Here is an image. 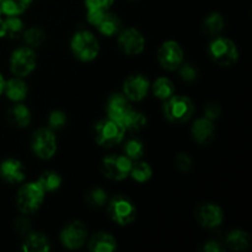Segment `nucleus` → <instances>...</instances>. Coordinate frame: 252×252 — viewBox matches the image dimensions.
I'll return each mask as SVG.
<instances>
[{
  "mask_svg": "<svg viewBox=\"0 0 252 252\" xmlns=\"http://www.w3.org/2000/svg\"><path fill=\"white\" fill-rule=\"evenodd\" d=\"M176 166L181 171H189L192 167V159L186 153H180L176 157Z\"/></svg>",
  "mask_w": 252,
  "mask_h": 252,
  "instance_id": "nucleus-38",
  "label": "nucleus"
},
{
  "mask_svg": "<svg viewBox=\"0 0 252 252\" xmlns=\"http://www.w3.org/2000/svg\"><path fill=\"white\" fill-rule=\"evenodd\" d=\"M5 27H6V37L12 39L21 37L25 31L24 22L17 16H7L5 19Z\"/></svg>",
  "mask_w": 252,
  "mask_h": 252,
  "instance_id": "nucleus-32",
  "label": "nucleus"
},
{
  "mask_svg": "<svg viewBox=\"0 0 252 252\" xmlns=\"http://www.w3.org/2000/svg\"><path fill=\"white\" fill-rule=\"evenodd\" d=\"M125 133L126 129L123 128V126L111 118L101 120L100 122L96 123L95 128H94L96 143L105 148H111L122 142L125 138Z\"/></svg>",
  "mask_w": 252,
  "mask_h": 252,
  "instance_id": "nucleus-4",
  "label": "nucleus"
},
{
  "mask_svg": "<svg viewBox=\"0 0 252 252\" xmlns=\"http://www.w3.org/2000/svg\"><path fill=\"white\" fill-rule=\"evenodd\" d=\"M193 139L198 144L207 145L212 142L214 137V125L208 118H198L193 122L191 128Z\"/></svg>",
  "mask_w": 252,
  "mask_h": 252,
  "instance_id": "nucleus-18",
  "label": "nucleus"
},
{
  "mask_svg": "<svg viewBox=\"0 0 252 252\" xmlns=\"http://www.w3.org/2000/svg\"><path fill=\"white\" fill-rule=\"evenodd\" d=\"M123 152H125V155L128 159L138 160L144 154V144L142 143V140L137 139V138H133V139L127 140L125 143Z\"/></svg>",
  "mask_w": 252,
  "mask_h": 252,
  "instance_id": "nucleus-31",
  "label": "nucleus"
},
{
  "mask_svg": "<svg viewBox=\"0 0 252 252\" xmlns=\"http://www.w3.org/2000/svg\"><path fill=\"white\" fill-rule=\"evenodd\" d=\"M70 48L74 56L81 62H91L97 57L100 44L97 38L88 30L75 32L70 42Z\"/></svg>",
  "mask_w": 252,
  "mask_h": 252,
  "instance_id": "nucleus-1",
  "label": "nucleus"
},
{
  "mask_svg": "<svg viewBox=\"0 0 252 252\" xmlns=\"http://www.w3.org/2000/svg\"><path fill=\"white\" fill-rule=\"evenodd\" d=\"M22 250L26 252H47L51 250V243L48 238L42 233H31L26 235Z\"/></svg>",
  "mask_w": 252,
  "mask_h": 252,
  "instance_id": "nucleus-20",
  "label": "nucleus"
},
{
  "mask_svg": "<svg viewBox=\"0 0 252 252\" xmlns=\"http://www.w3.org/2000/svg\"><path fill=\"white\" fill-rule=\"evenodd\" d=\"M4 85H5V80L4 78H2L1 74H0V95L4 93Z\"/></svg>",
  "mask_w": 252,
  "mask_h": 252,
  "instance_id": "nucleus-42",
  "label": "nucleus"
},
{
  "mask_svg": "<svg viewBox=\"0 0 252 252\" xmlns=\"http://www.w3.org/2000/svg\"><path fill=\"white\" fill-rule=\"evenodd\" d=\"M27 85L25 81L21 80V78H12L10 80L5 81L4 93L7 96V98L14 102H20L25 100L27 96Z\"/></svg>",
  "mask_w": 252,
  "mask_h": 252,
  "instance_id": "nucleus-21",
  "label": "nucleus"
},
{
  "mask_svg": "<svg viewBox=\"0 0 252 252\" xmlns=\"http://www.w3.org/2000/svg\"><path fill=\"white\" fill-rule=\"evenodd\" d=\"M226 245L234 251H243L250 246L251 238L249 233L244 230H231L226 236Z\"/></svg>",
  "mask_w": 252,
  "mask_h": 252,
  "instance_id": "nucleus-24",
  "label": "nucleus"
},
{
  "mask_svg": "<svg viewBox=\"0 0 252 252\" xmlns=\"http://www.w3.org/2000/svg\"><path fill=\"white\" fill-rule=\"evenodd\" d=\"M224 29V17L219 12H212L204 19L203 31L208 36L216 37L223 31Z\"/></svg>",
  "mask_w": 252,
  "mask_h": 252,
  "instance_id": "nucleus-26",
  "label": "nucleus"
},
{
  "mask_svg": "<svg viewBox=\"0 0 252 252\" xmlns=\"http://www.w3.org/2000/svg\"><path fill=\"white\" fill-rule=\"evenodd\" d=\"M203 250L206 252H221L224 251L223 245L217 240H211L203 246Z\"/></svg>",
  "mask_w": 252,
  "mask_h": 252,
  "instance_id": "nucleus-40",
  "label": "nucleus"
},
{
  "mask_svg": "<svg viewBox=\"0 0 252 252\" xmlns=\"http://www.w3.org/2000/svg\"><path fill=\"white\" fill-rule=\"evenodd\" d=\"M89 249L93 252H112L117 249V243L112 235L100 231L91 236L89 241Z\"/></svg>",
  "mask_w": 252,
  "mask_h": 252,
  "instance_id": "nucleus-19",
  "label": "nucleus"
},
{
  "mask_svg": "<svg viewBox=\"0 0 252 252\" xmlns=\"http://www.w3.org/2000/svg\"><path fill=\"white\" fill-rule=\"evenodd\" d=\"M22 38H24L27 47L36 48V47H39L43 43L44 39H46V33L39 27H31V29H27L26 31H24Z\"/></svg>",
  "mask_w": 252,
  "mask_h": 252,
  "instance_id": "nucleus-29",
  "label": "nucleus"
},
{
  "mask_svg": "<svg viewBox=\"0 0 252 252\" xmlns=\"http://www.w3.org/2000/svg\"><path fill=\"white\" fill-rule=\"evenodd\" d=\"M86 238H88V229L80 220L69 223L61 233L62 244L70 250L80 249L86 243Z\"/></svg>",
  "mask_w": 252,
  "mask_h": 252,
  "instance_id": "nucleus-11",
  "label": "nucleus"
},
{
  "mask_svg": "<svg viewBox=\"0 0 252 252\" xmlns=\"http://www.w3.org/2000/svg\"><path fill=\"white\" fill-rule=\"evenodd\" d=\"M158 61L166 70H175L184 62V51L175 41H167L158 51Z\"/></svg>",
  "mask_w": 252,
  "mask_h": 252,
  "instance_id": "nucleus-12",
  "label": "nucleus"
},
{
  "mask_svg": "<svg viewBox=\"0 0 252 252\" xmlns=\"http://www.w3.org/2000/svg\"><path fill=\"white\" fill-rule=\"evenodd\" d=\"M118 47L128 56H137L144 51L145 39L137 29L128 27L121 30L118 34Z\"/></svg>",
  "mask_w": 252,
  "mask_h": 252,
  "instance_id": "nucleus-13",
  "label": "nucleus"
},
{
  "mask_svg": "<svg viewBox=\"0 0 252 252\" xmlns=\"http://www.w3.org/2000/svg\"><path fill=\"white\" fill-rule=\"evenodd\" d=\"M132 1H133V0H132Z\"/></svg>",
  "mask_w": 252,
  "mask_h": 252,
  "instance_id": "nucleus-44",
  "label": "nucleus"
},
{
  "mask_svg": "<svg viewBox=\"0 0 252 252\" xmlns=\"http://www.w3.org/2000/svg\"><path fill=\"white\" fill-rule=\"evenodd\" d=\"M130 108L132 107L128 102V98L122 94H115V95L111 96L107 101V105H106L108 118L117 121L118 123L122 122Z\"/></svg>",
  "mask_w": 252,
  "mask_h": 252,
  "instance_id": "nucleus-16",
  "label": "nucleus"
},
{
  "mask_svg": "<svg viewBox=\"0 0 252 252\" xmlns=\"http://www.w3.org/2000/svg\"><path fill=\"white\" fill-rule=\"evenodd\" d=\"M0 175L9 184H20L25 180V169L21 161L16 159H6L0 164Z\"/></svg>",
  "mask_w": 252,
  "mask_h": 252,
  "instance_id": "nucleus-17",
  "label": "nucleus"
},
{
  "mask_svg": "<svg viewBox=\"0 0 252 252\" xmlns=\"http://www.w3.org/2000/svg\"><path fill=\"white\" fill-rule=\"evenodd\" d=\"M150 89V83L144 75L135 74L128 76L123 83V94L130 101H142L148 95Z\"/></svg>",
  "mask_w": 252,
  "mask_h": 252,
  "instance_id": "nucleus-14",
  "label": "nucleus"
},
{
  "mask_svg": "<svg viewBox=\"0 0 252 252\" xmlns=\"http://www.w3.org/2000/svg\"><path fill=\"white\" fill-rule=\"evenodd\" d=\"M66 123V116L65 113L62 112V111H53L51 112L48 117V126L49 129H61L65 126Z\"/></svg>",
  "mask_w": 252,
  "mask_h": 252,
  "instance_id": "nucleus-34",
  "label": "nucleus"
},
{
  "mask_svg": "<svg viewBox=\"0 0 252 252\" xmlns=\"http://www.w3.org/2000/svg\"><path fill=\"white\" fill-rule=\"evenodd\" d=\"M38 185L44 192H53L62 185V177L56 171H46L39 176Z\"/></svg>",
  "mask_w": 252,
  "mask_h": 252,
  "instance_id": "nucleus-28",
  "label": "nucleus"
},
{
  "mask_svg": "<svg viewBox=\"0 0 252 252\" xmlns=\"http://www.w3.org/2000/svg\"><path fill=\"white\" fill-rule=\"evenodd\" d=\"M132 161L126 155H107L102 160V172L113 181H122L129 176Z\"/></svg>",
  "mask_w": 252,
  "mask_h": 252,
  "instance_id": "nucleus-10",
  "label": "nucleus"
},
{
  "mask_svg": "<svg viewBox=\"0 0 252 252\" xmlns=\"http://www.w3.org/2000/svg\"><path fill=\"white\" fill-rule=\"evenodd\" d=\"M31 4L32 0H0V11L6 16H19L24 14Z\"/></svg>",
  "mask_w": 252,
  "mask_h": 252,
  "instance_id": "nucleus-23",
  "label": "nucleus"
},
{
  "mask_svg": "<svg viewBox=\"0 0 252 252\" xmlns=\"http://www.w3.org/2000/svg\"><path fill=\"white\" fill-rule=\"evenodd\" d=\"M88 21L95 26L103 36L112 37L120 33L122 30V22L116 14L107 10H88Z\"/></svg>",
  "mask_w": 252,
  "mask_h": 252,
  "instance_id": "nucleus-6",
  "label": "nucleus"
},
{
  "mask_svg": "<svg viewBox=\"0 0 252 252\" xmlns=\"http://www.w3.org/2000/svg\"><path fill=\"white\" fill-rule=\"evenodd\" d=\"M86 202L93 207H102L107 202V194L105 189L96 187L90 189L86 194Z\"/></svg>",
  "mask_w": 252,
  "mask_h": 252,
  "instance_id": "nucleus-33",
  "label": "nucleus"
},
{
  "mask_svg": "<svg viewBox=\"0 0 252 252\" xmlns=\"http://www.w3.org/2000/svg\"><path fill=\"white\" fill-rule=\"evenodd\" d=\"M121 125L123 126V128L126 130L138 132V130L145 127V125H147V118H145V116L142 112L134 110V108H130L129 112L126 115V117L121 122Z\"/></svg>",
  "mask_w": 252,
  "mask_h": 252,
  "instance_id": "nucleus-25",
  "label": "nucleus"
},
{
  "mask_svg": "<svg viewBox=\"0 0 252 252\" xmlns=\"http://www.w3.org/2000/svg\"><path fill=\"white\" fill-rule=\"evenodd\" d=\"M7 120L15 127L25 128L31 123V112L22 103H16L7 111Z\"/></svg>",
  "mask_w": 252,
  "mask_h": 252,
  "instance_id": "nucleus-22",
  "label": "nucleus"
},
{
  "mask_svg": "<svg viewBox=\"0 0 252 252\" xmlns=\"http://www.w3.org/2000/svg\"><path fill=\"white\" fill-rule=\"evenodd\" d=\"M46 192L42 189L38 182H30L24 185L17 192L16 206L24 214L36 213L42 206Z\"/></svg>",
  "mask_w": 252,
  "mask_h": 252,
  "instance_id": "nucleus-3",
  "label": "nucleus"
},
{
  "mask_svg": "<svg viewBox=\"0 0 252 252\" xmlns=\"http://www.w3.org/2000/svg\"><path fill=\"white\" fill-rule=\"evenodd\" d=\"M209 56L220 66H230L238 62L239 51L236 44L225 37L216 36L209 43Z\"/></svg>",
  "mask_w": 252,
  "mask_h": 252,
  "instance_id": "nucleus-2",
  "label": "nucleus"
},
{
  "mask_svg": "<svg viewBox=\"0 0 252 252\" xmlns=\"http://www.w3.org/2000/svg\"><path fill=\"white\" fill-rule=\"evenodd\" d=\"M14 228L20 235H27L31 231V223L26 218H17L15 220Z\"/></svg>",
  "mask_w": 252,
  "mask_h": 252,
  "instance_id": "nucleus-39",
  "label": "nucleus"
},
{
  "mask_svg": "<svg viewBox=\"0 0 252 252\" xmlns=\"http://www.w3.org/2000/svg\"><path fill=\"white\" fill-rule=\"evenodd\" d=\"M220 113L221 107L216 101H211V102H208L204 106V115H206V118H208V120H217V118H219Z\"/></svg>",
  "mask_w": 252,
  "mask_h": 252,
  "instance_id": "nucleus-36",
  "label": "nucleus"
},
{
  "mask_svg": "<svg viewBox=\"0 0 252 252\" xmlns=\"http://www.w3.org/2000/svg\"><path fill=\"white\" fill-rule=\"evenodd\" d=\"M0 15H1V11H0Z\"/></svg>",
  "mask_w": 252,
  "mask_h": 252,
  "instance_id": "nucleus-43",
  "label": "nucleus"
},
{
  "mask_svg": "<svg viewBox=\"0 0 252 252\" xmlns=\"http://www.w3.org/2000/svg\"><path fill=\"white\" fill-rule=\"evenodd\" d=\"M194 112V106L191 98L187 96H174L167 98L164 105V115L170 122L181 123L187 122Z\"/></svg>",
  "mask_w": 252,
  "mask_h": 252,
  "instance_id": "nucleus-5",
  "label": "nucleus"
},
{
  "mask_svg": "<svg viewBox=\"0 0 252 252\" xmlns=\"http://www.w3.org/2000/svg\"><path fill=\"white\" fill-rule=\"evenodd\" d=\"M115 0H85L88 10H108Z\"/></svg>",
  "mask_w": 252,
  "mask_h": 252,
  "instance_id": "nucleus-37",
  "label": "nucleus"
},
{
  "mask_svg": "<svg viewBox=\"0 0 252 252\" xmlns=\"http://www.w3.org/2000/svg\"><path fill=\"white\" fill-rule=\"evenodd\" d=\"M37 64V57L31 47H20L15 49L10 58L11 73L17 78H25L34 70Z\"/></svg>",
  "mask_w": 252,
  "mask_h": 252,
  "instance_id": "nucleus-7",
  "label": "nucleus"
},
{
  "mask_svg": "<svg viewBox=\"0 0 252 252\" xmlns=\"http://www.w3.org/2000/svg\"><path fill=\"white\" fill-rule=\"evenodd\" d=\"M6 37V27H5V20L0 19V38Z\"/></svg>",
  "mask_w": 252,
  "mask_h": 252,
  "instance_id": "nucleus-41",
  "label": "nucleus"
},
{
  "mask_svg": "<svg viewBox=\"0 0 252 252\" xmlns=\"http://www.w3.org/2000/svg\"><path fill=\"white\" fill-rule=\"evenodd\" d=\"M129 175L134 181L139 182V184H144V182L149 181L150 177L153 175V170L148 162H137L135 165H132Z\"/></svg>",
  "mask_w": 252,
  "mask_h": 252,
  "instance_id": "nucleus-30",
  "label": "nucleus"
},
{
  "mask_svg": "<svg viewBox=\"0 0 252 252\" xmlns=\"http://www.w3.org/2000/svg\"><path fill=\"white\" fill-rule=\"evenodd\" d=\"M32 152L39 159L48 160L56 154L57 139L54 133L49 128H39L32 135Z\"/></svg>",
  "mask_w": 252,
  "mask_h": 252,
  "instance_id": "nucleus-8",
  "label": "nucleus"
},
{
  "mask_svg": "<svg viewBox=\"0 0 252 252\" xmlns=\"http://www.w3.org/2000/svg\"><path fill=\"white\" fill-rule=\"evenodd\" d=\"M196 219L203 228L213 229L223 223L224 213L217 204L204 203L196 209Z\"/></svg>",
  "mask_w": 252,
  "mask_h": 252,
  "instance_id": "nucleus-15",
  "label": "nucleus"
},
{
  "mask_svg": "<svg viewBox=\"0 0 252 252\" xmlns=\"http://www.w3.org/2000/svg\"><path fill=\"white\" fill-rule=\"evenodd\" d=\"M179 73L184 80L186 81H194L198 78V70L196 69V66H193L192 64H181L179 66Z\"/></svg>",
  "mask_w": 252,
  "mask_h": 252,
  "instance_id": "nucleus-35",
  "label": "nucleus"
},
{
  "mask_svg": "<svg viewBox=\"0 0 252 252\" xmlns=\"http://www.w3.org/2000/svg\"><path fill=\"white\" fill-rule=\"evenodd\" d=\"M135 207L129 198L117 196L108 203V216L118 225H128L135 219Z\"/></svg>",
  "mask_w": 252,
  "mask_h": 252,
  "instance_id": "nucleus-9",
  "label": "nucleus"
},
{
  "mask_svg": "<svg viewBox=\"0 0 252 252\" xmlns=\"http://www.w3.org/2000/svg\"><path fill=\"white\" fill-rule=\"evenodd\" d=\"M153 93L160 100H167L171 97L175 93L174 84L167 78H159L155 80L153 85Z\"/></svg>",
  "mask_w": 252,
  "mask_h": 252,
  "instance_id": "nucleus-27",
  "label": "nucleus"
}]
</instances>
